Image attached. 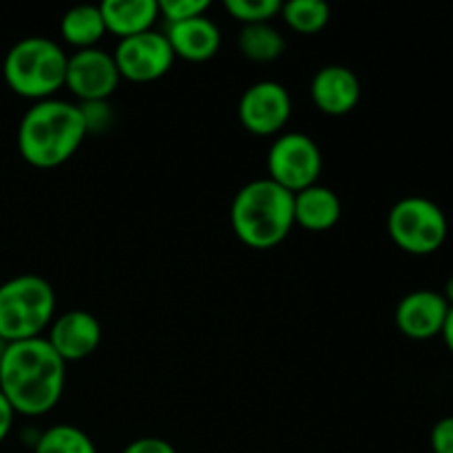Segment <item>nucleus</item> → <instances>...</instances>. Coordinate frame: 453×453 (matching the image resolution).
Instances as JSON below:
<instances>
[{"label": "nucleus", "mask_w": 453, "mask_h": 453, "mask_svg": "<svg viewBox=\"0 0 453 453\" xmlns=\"http://www.w3.org/2000/svg\"><path fill=\"white\" fill-rule=\"evenodd\" d=\"M66 363L44 336L9 343L0 361V392L20 416H44L60 403Z\"/></svg>", "instance_id": "nucleus-1"}, {"label": "nucleus", "mask_w": 453, "mask_h": 453, "mask_svg": "<svg viewBox=\"0 0 453 453\" xmlns=\"http://www.w3.org/2000/svg\"><path fill=\"white\" fill-rule=\"evenodd\" d=\"M87 137L78 104L66 100L35 102L18 127V150L29 166L51 171L75 155Z\"/></svg>", "instance_id": "nucleus-2"}, {"label": "nucleus", "mask_w": 453, "mask_h": 453, "mask_svg": "<svg viewBox=\"0 0 453 453\" xmlns=\"http://www.w3.org/2000/svg\"><path fill=\"white\" fill-rule=\"evenodd\" d=\"M230 224L239 242L248 248L270 250L295 228V195L268 177L248 181L234 195Z\"/></svg>", "instance_id": "nucleus-3"}, {"label": "nucleus", "mask_w": 453, "mask_h": 453, "mask_svg": "<svg viewBox=\"0 0 453 453\" xmlns=\"http://www.w3.org/2000/svg\"><path fill=\"white\" fill-rule=\"evenodd\" d=\"M66 62L65 49L44 35H29L13 44L3 62L7 87L27 100H51L65 88Z\"/></svg>", "instance_id": "nucleus-4"}, {"label": "nucleus", "mask_w": 453, "mask_h": 453, "mask_svg": "<svg viewBox=\"0 0 453 453\" xmlns=\"http://www.w3.org/2000/svg\"><path fill=\"white\" fill-rule=\"evenodd\" d=\"M56 319V292L38 274L0 283V339L4 343L40 339Z\"/></svg>", "instance_id": "nucleus-5"}, {"label": "nucleus", "mask_w": 453, "mask_h": 453, "mask_svg": "<svg viewBox=\"0 0 453 453\" xmlns=\"http://www.w3.org/2000/svg\"><path fill=\"white\" fill-rule=\"evenodd\" d=\"M392 242L407 255L427 257L442 248L449 234V221L442 208L427 197H403L388 215Z\"/></svg>", "instance_id": "nucleus-6"}, {"label": "nucleus", "mask_w": 453, "mask_h": 453, "mask_svg": "<svg viewBox=\"0 0 453 453\" xmlns=\"http://www.w3.org/2000/svg\"><path fill=\"white\" fill-rule=\"evenodd\" d=\"M323 157L317 142L305 133H283L268 150V180L296 195L317 184Z\"/></svg>", "instance_id": "nucleus-7"}, {"label": "nucleus", "mask_w": 453, "mask_h": 453, "mask_svg": "<svg viewBox=\"0 0 453 453\" xmlns=\"http://www.w3.org/2000/svg\"><path fill=\"white\" fill-rule=\"evenodd\" d=\"M113 60L118 65L119 78L144 84L164 78L175 62V53L166 35L150 29L119 40L113 51Z\"/></svg>", "instance_id": "nucleus-8"}, {"label": "nucleus", "mask_w": 453, "mask_h": 453, "mask_svg": "<svg viewBox=\"0 0 453 453\" xmlns=\"http://www.w3.org/2000/svg\"><path fill=\"white\" fill-rule=\"evenodd\" d=\"M237 115L242 127L252 135H279L292 115L290 93L274 80H261L243 91Z\"/></svg>", "instance_id": "nucleus-9"}, {"label": "nucleus", "mask_w": 453, "mask_h": 453, "mask_svg": "<svg viewBox=\"0 0 453 453\" xmlns=\"http://www.w3.org/2000/svg\"><path fill=\"white\" fill-rule=\"evenodd\" d=\"M119 84V71L113 53L104 49H82L69 56L65 87L80 102L109 100Z\"/></svg>", "instance_id": "nucleus-10"}, {"label": "nucleus", "mask_w": 453, "mask_h": 453, "mask_svg": "<svg viewBox=\"0 0 453 453\" xmlns=\"http://www.w3.org/2000/svg\"><path fill=\"white\" fill-rule=\"evenodd\" d=\"M44 339L65 363H78L91 357L102 343V326L91 312L71 310L60 314L49 326Z\"/></svg>", "instance_id": "nucleus-11"}, {"label": "nucleus", "mask_w": 453, "mask_h": 453, "mask_svg": "<svg viewBox=\"0 0 453 453\" xmlns=\"http://www.w3.org/2000/svg\"><path fill=\"white\" fill-rule=\"evenodd\" d=\"M447 312H449V305L441 292L416 290L398 301L394 321L407 339L429 341L442 332Z\"/></svg>", "instance_id": "nucleus-12"}, {"label": "nucleus", "mask_w": 453, "mask_h": 453, "mask_svg": "<svg viewBox=\"0 0 453 453\" xmlns=\"http://www.w3.org/2000/svg\"><path fill=\"white\" fill-rule=\"evenodd\" d=\"M310 96L321 113L339 118L357 109L361 100V82L348 66L327 65L314 73Z\"/></svg>", "instance_id": "nucleus-13"}, {"label": "nucleus", "mask_w": 453, "mask_h": 453, "mask_svg": "<svg viewBox=\"0 0 453 453\" xmlns=\"http://www.w3.org/2000/svg\"><path fill=\"white\" fill-rule=\"evenodd\" d=\"M164 35H166L175 58H181L186 62L211 60L221 47L219 27L206 16L177 22V25H168Z\"/></svg>", "instance_id": "nucleus-14"}, {"label": "nucleus", "mask_w": 453, "mask_h": 453, "mask_svg": "<svg viewBox=\"0 0 453 453\" xmlns=\"http://www.w3.org/2000/svg\"><path fill=\"white\" fill-rule=\"evenodd\" d=\"M100 12L106 34L118 35L119 40L150 31L159 20L157 0H104Z\"/></svg>", "instance_id": "nucleus-15"}, {"label": "nucleus", "mask_w": 453, "mask_h": 453, "mask_svg": "<svg viewBox=\"0 0 453 453\" xmlns=\"http://www.w3.org/2000/svg\"><path fill=\"white\" fill-rule=\"evenodd\" d=\"M341 199L334 190L321 184L295 195V226L310 230V233H323L339 224L341 219Z\"/></svg>", "instance_id": "nucleus-16"}, {"label": "nucleus", "mask_w": 453, "mask_h": 453, "mask_svg": "<svg viewBox=\"0 0 453 453\" xmlns=\"http://www.w3.org/2000/svg\"><path fill=\"white\" fill-rule=\"evenodd\" d=\"M60 35L66 44L82 49H96L97 42L106 35L104 18H102L100 4H80L69 9L60 20Z\"/></svg>", "instance_id": "nucleus-17"}, {"label": "nucleus", "mask_w": 453, "mask_h": 453, "mask_svg": "<svg viewBox=\"0 0 453 453\" xmlns=\"http://www.w3.org/2000/svg\"><path fill=\"white\" fill-rule=\"evenodd\" d=\"M237 47L243 58L257 65H270L286 53V38L270 22L265 25H246L239 29Z\"/></svg>", "instance_id": "nucleus-18"}, {"label": "nucleus", "mask_w": 453, "mask_h": 453, "mask_svg": "<svg viewBox=\"0 0 453 453\" xmlns=\"http://www.w3.org/2000/svg\"><path fill=\"white\" fill-rule=\"evenodd\" d=\"M34 453H97L91 436L75 425H53L34 442Z\"/></svg>", "instance_id": "nucleus-19"}, {"label": "nucleus", "mask_w": 453, "mask_h": 453, "mask_svg": "<svg viewBox=\"0 0 453 453\" xmlns=\"http://www.w3.org/2000/svg\"><path fill=\"white\" fill-rule=\"evenodd\" d=\"M281 16L292 31L312 35L326 29L330 22V7L323 0H290L283 3Z\"/></svg>", "instance_id": "nucleus-20"}, {"label": "nucleus", "mask_w": 453, "mask_h": 453, "mask_svg": "<svg viewBox=\"0 0 453 453\" xmlns=\"http://www.w3.org/2000/svg\"><path fill=\"white\" fill-rule=\"evenodd\" d=\"M224 7L234 20L246 27L273 22L281 13L283 3L279 0H226Z\"/></svg>", "instance_id": "nucleus-21"}, {"label": "nucleus", "mask_w": 453, "mask_h": 453, "mask_svg": "<svg viewBox=\"0 0 453 453\" xmlns=\"http://www.w3.org/2000/svg\"><path fill=\"white\" fill-rule=\"evenodd\" d=\"M78 109H80V115H82L87 135H102V133L111 131V127H113L115 113H113V106L109 104V100L80 102Z\"/></svg>", "instance_id": "nucleus-22"}, {"label": "nucleus", "mask_w": 453, "mask_h": 453, "mask_svg": "<svg viewBox=\"0 0 453 453\" xmlns=\"http://www.w3.org/2000/svg\"><path fill=\"white\" fill-rule=\"evenodd\" d=\"M157 4L159 18H164L168 25H177V22L206 16V12L211 9V0H162Z\"/></svg>", "instance_id": "nucleus-23"}, {"label": "nucleus", "mask_w": 453, "mask_h": 453, "mask_svg": "<svg viewBox=\"0 0 453 453\" xmlns=\"http://www.w3.org/2000/svg\"><path fill=\"white\" fill-rule=\"evenodd\" d=\"M429 445L434 453H453V416H445L434 425Z\"/></svg>", "instance_id": "nucleus-24"}, {"label": "nucleus", "mask_w": 453, "mask_h": 453, "mask_svg": "<svg viewBox=\"0 0 453 453\" xmlns=\"http://www.w3.org/2000/svg\"><path fill=\"white\" fill-rule=\"evenodd\" d=\"M122 453H177V451L175 447H173L168 441H164V438L146 436V438H137V441L128 442Z\"/></svg>", "instance_id": "nucleus-25"}, {"label": "nucleus", "mask_w": 453, "mask_h": 453, "mask_svg": "<svg viewBox=\"0 0 453 453\" xmlns=\"http://www.w3.org/2000/svg\"><path fill=\"white\" fill-rule=\"evenodd\" d=\"M13 418H16V411H13V407L9 405L4 394L0 392V445H3V442L7 441L9 434H12Z\"/></svg>", "instance_id": "nucleus-26"}, {"label": "nucleus", "mask_w": 453, "mask_h": 453, "mask_svg": "<svg viewBox=\"0 0 453 453\" xmlns=\"http://www.w3.org/2000/svg\"><path fill=\"white\" fill-rule=\"evenodd\" d=\"M441 336L445 339V345L449 348V352L453 354V308H449V312H447L445 326H442Z\"/></svg>", "instance_id": "nucleus-27"}, {"label": "nucleus", "mask_w": 453, "mask_h": 453, "mask_svg": "<svg viewBox=\"0 0 453 453\" xmlns=\"http://www.w3.org/2000/svg\"><path fill=\"white\" fill-rule=\"evenodd\" d=\"M441 295L445 296L447 305H449V308H453V277L447 279V283H445V290H442Z\"/></svg>", "instance_id": "nucleus-28"}, {"label": "nucleus", "mask_w": 453, "mask_h": 453, "mask_svg": "<svg viewBox=\"0 0 453 453\" xmlns=\"http://www.w3.org/2000/svg\"><path fill=\"white\" fill-rule=\"evenodd\" d=\"M7 345H9V343H4V341L0 339V361H3V357H4V349H7Z\"/></svg>", "instance_id": "nucleus-29"}]
</instances>
